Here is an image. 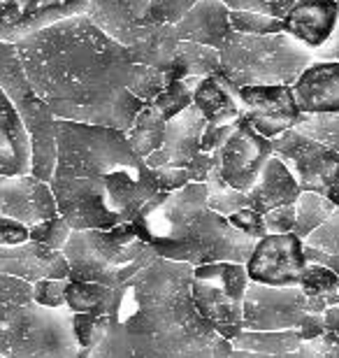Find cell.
Listing matches in <instances>:
<instances>
[{
  "instance_id": "obj_1",
  "label": "cell",
  "mask_w": 339,
  "mask_h": 358,
  "mask_svg": "<svg viewBox=\"0 0 339 358\" xmlns=\"http://www.w3.org/2000/svg\"><path fill=\"white\" fill-rule=\"evenodd\" d=\"M24 73L54 119L128 131L142 100L128 91V49L105 35L86 14L35 31L14 42Z\"/></svg>"
},
{
  "instance_id": "obj_2",
  "label": "cell",
  "mask_w": 339,
  "mask_h": 358,
  "mask_svg": "<svg viewBox=\"0 0 339 358\" xmlns=\"http://www.w3.org/2000/svg\"><path fill=\"white\" fill-rule=\"evenodd\" d=\"M49 189L72 231H110L131 224L158 193V184L124 131L56 119V166Z\"/></svg>"
},
{
  "instance_id": "obj_3",
  "label": "cell",
  "mask_w": 339,
  "mask_h": 358,
  "mask_svg": "<svg viewBox=\"0 0 339 358\" xmlns=\"http://www.w3.org/2000/svg\"><path fill=\"white\" fill-rule=\"evenodd\" d=\"M193 266L156 259L117 289L110 333L77 358H228L233 347L191 300Z\"/></svg>"
},
{
  "instance_id": "obj_4",
  "label": "cell",
  "mask_w": 339,
  "mask_h": 358,
  "mask_svg": "<svg viewBox=\"0 0 339 358\" xmlns=\"http://www.w3.org/2000/svg\"><path fill=\"white\" fill-rule=\"evenodd\" d=\"M137 238L158 259L189 266L247 263L256 240L242 235L230 221L207 205V186L189 182L179 191H158L131 221Z\"/></svg>"
},
{
  "instance_id": "obj_5",
  "label": "cell",
  "mask_w": 339,
  "mask_h": 358,
  "mask_svg": "<svg viewBox=\"0 0 339 358\" xmlns=\"http://www.w3.org/2000/svg\"><path fill=\"white\" fill-rule=\"evenodd\" d=\"M61 254L70 268L68 279L110 289H121L158 259L154 249L137 238L133 224H119L110 231H72Z\"/></svg>"
},
{
  "instance_id": "obj_6",
  "label": "cell",
  "mask_w": 339,
  "mask_h": 358,
  "mask_svg": "<svg viewBox=\"0 0 339 358\" xmlns=\"http://www.w3.org/2000/svg\"><path fill=\"white\" fill-rule=\"evenodd\" d=\"M221 75L233 89L258 87V84H288L314 63V54L286 33L244 35L230 33L219 52Z\"/></svg>"
},
{
  "instance_id": "obj_7",
  "label": "cell",
  "mask_w": 339,
  "mask_h": 358,
  "mask_svg": "<svg viewBox=\"0 0 339 358\" xmlns=\"http://www.w3.org/2000/svg\"><path fill=\"white\" fill-rule=\"evenodd\" d=\"M79 345L68 307L26 303L0 326V358H77Z\"/></svg>"
},
{
  "instance_id": "obj_8",
  "label": "cell",
  "mask_w": 339,
  "mask_h": 358,
  "mask_svg": "<svg viewBox=\"0 0 339 358\" xmlns=\"http://www.w3.org/2000/svg\"><path fill=\"white\" fill-rule=\"evenodd\" d=\"M0 89L10 98L31 140V175L49 184L56 166V119L31 87L17 47L0 42Z\"/></svg>"
},
{
  "instance_id": "obj_9",
  "label": "cell",
  "mask_w": 339,
  "mask_h": 358,
  "mask_svg": "<svg viewBox=\"0 0 339 358\" xmlns=\"http://www.w3.org/2000/svg\"><path fill=\"white\" fill-rule=\"evenodd\" d=\"M249 275L244 263H207L191 275V300L221 338L233 342L244 331V296Z\"/></svg>"
},
{
  "instance_id": "obj_10",
  "label": "cell",
  "mask_w": 339,
  "mask_h": 358,
  "mask_svg": "<svg viewBox=\"0 0 339 358\" xmlns=\"http://www.w3.org/2000/svg\"><path fill=\"white\" fill-rule=\"evenodd\" d=\"M339 293L307 298L300 286H265L249 282L244 296V331H298L309 312H326Z\"/></svg>"
},
{
  "instance_id": "obj_11",
  "label": "cell",
  "mask_w": 339,
  "mask_h": 358,
  "mask_svg": "<svg viewBox=\"0 0 339 358\" xmlns=\"http://www.w3.org/2000/svg\"><path fill=\"white\" fill-rule=\"evenodd\" d=\"M272 156L284 161L300 191H312L339 207V154L295 128L272 140Z\"/></svg>"
},
{
  "instance_id": "obj_12",
  "label": "cell",
  "mask_w": 339,
  "mask_h": 358,
  "mask_svg": "<svg viewBox=\"0 0 339 358\" xmlns=\"http://www.w3.org/2000/svg\"><path fill=\"white\" fill-rule=\"evenodd\" d=\"M154 3L156 0H89L84 14L114 42L135 49L168 26L154 19Z\"/></svg>"
},
{
  "instance_id": "obj_13",
  "label": "cell",
  "mask_w": 339,
  "mask_h": 358,
  "mask_svg": "<svg viewBox=\"0 0 339 358\" xmlns=\"http://www.w3.org/2000/svg\"><path fill=\"white\" fill-rule=\"evenodd\" d=\"M305 242L298 235H265L256 240V247L251 252L249 261L244 263V270L249 275V282L265 286H298L300 275L307 268Z\"/></svg>"
},
{
  "instance_id": "obj_14",
  "label": "cell",
  "mask_w": 339,
  "mask_h": 358,
  "mask_svg": "<svg viewBox=\"0 0 339 358\" xmlns=\"http://www.w3.org/2000/svg\"><path fill=\"white\" fill-rule=\"evenodd\" d=\"M237 100L242 103V119L268 140L295 128L302 117L293 87L288 84L242 87L237 89Z\"/></svg>"
},
{
  "instance_id": "obj_15",
  "label": "cell",
  "mask_w": 339,
  "mask_h": 358,
  "mask_svg": "<svg viewBox=\"0 0 339 358\" xmlns=\"http://www.w3.org/2000/svg\"><path fill=\"white\" fill-rule=\"evenodd\" d=\"M272 156V140L256 133L242 117L219 152V175L230 189L247 193Z\"/></svg>"
},
{
  "instance_id": "obj_16",
  "label": "cell",
  "mask_w": 339,
  "mask_h": 358,
  "mask_svg": "<svg viewBox=\"0 0 339 358\" xmlns=\"http://www.w3.org/2000/svg\"><path fill=\"white\" fill-rule=\"evenodd\" d=\"M54 214L59 210L47 182L33 175H0V217L33 226Z\"/></svg>"
},
{
  "instance_id": "obj_17",
  "label": "cell",
  "mask_w": 339,
  "mask_h": 358,
  "mask_svg": "<svg viewBox=\"0 0 339 358\" xmlns=\"http://www.w3.org/2000/svg\"><path fill=\"white\" fill-rule=\"evenodd\" d=\"M205 126L207 121L196 105H189L177 117H172L165 124L161 147L144 159L147 168H186L200 152V135Z\"/></svg>"
},
{
  "instance_id": "obj_18",
  "label": "cell",
  "mask_w": 339,
  "mask_h": 358,
  "mask_svg": "<svg viewBox=\"0 0 339 358\" xmlns=\"http://www.w3.org/2000/svg\"><path fill=\"white\" fill-rule=\"evenodd\" d=\"M0 275H10L26 279V282H38V279H68L70 268L61 252L38 245V242H24V245L5 247L0 245Z\"/></svg>"
},
{
  "instance_id": "obj_19",
  "label": "cell",
  "mask_w": 339,
  "mask_h": 358,
  "mask_svg": "<svg viewBox=\"0 0 339 358\" xmlns=\"http://www.w3.org/2000/svg\"><path fill=\"white\" fill-rule=\"evenodd\" d=\"M302 114H339V61H314L293 84Z\"/></svg>"
},
{
  "instance_id": "obj_20",
  "label": "cell",
  "mask_w": 339,
  "mask_h": 358,
  "mask_svg": "<svg viewBox=\"0 0 339 358\" xmlns=\"http://www.w3.org/2000/svg\"><path fill=\"white\" fill-rule=\"evenodd\" d=\"M339 19L337 0H300L284 17V33L316 52L328 42Z\"/></svg>"
},
{
  "instance_id": "obj_21",
  "label": "cell",
  "mask_w": 339,
  "mask_h": 358,
  "mask_svg": "<svg viewBox=\"0 0 339 358\" xmlns=\"http://www.w3.org/2000/svg\"><path fill=\"white\" fill-rule=\"evenodd\" d=\"M228 14L230 7L223 0H198L175 24L177 40L198 42L221 52L233 33Z\"/></svg>"
},
{
  "instance_id": "obj_22",
  "label": "cell",
  "mask_w": 339,
  "mask_h": 358,
  "mask_svg": "<svg viewBox=\"0 0 339 358\" xmlns=\"http://www.w3.org/2000/svg\"><path fill=\"white\" fill-rule=\"evenodd\" d=\"M0 175H31V140L3 89H0Z\"/></svg>"
},
{
  "instance_id": "obj_23",
  "label": "cell",
  "mask_w": 339,
  "mask_h": 358,
  "mask_svg": "<svg viewBox=\"0 0 339 358\" xmlns=\"http://www.w3.org/2000/svg\"><path fill=\"white\" fill-rule=\"evenodd\" d=\"M300 186L291 175V170L284 166V161L277 156H270L265 163L261 177L256 179V184L247 191L249 207L261 214H268L274 207L291 205L300 196Z\"/></svg>"
},
{
  "instance_id": "obj_24",
  "label": "cell",
  "mask_w": 339,
  "mask_h": 358,
  "mask_svg": "<svg viewBox=\"0 0 339 358\" xmlns=\"http://www.w3.org/2000/svg\"><path fill=\"white\" fill-rule=\"evenodd\" d=\"M193 105L203 114L207 124L223 126L235 124L242 117V103L237 100V89L223 80L221 75L205 77L193 91Z\"/></svg>"
},
{
  "instance_id": "obj_25",
  "label": "cell",
  "mask_w": 339,
  "mask_h": 358,
  "mask_svg": "<svg viewBox=\"0 0 339 358\" xmlns=\"http://www.w3.org/2000/svg\"><path fill=\"white\" fill-rule=\"evenodd\" d=\"M114 303H117V289L96 282H77V279L66 282V307L72 314L91 312L110 317Z\"/></svg>"
},
{
  "instance_id": "obj_26",
  "label": "cell",
  "mask_w": 339,
  "mask_h": 358,
  "mask_svg": "<svg viewBox=\"0 0 339 358\" xmlns=\"http://www.w3.org/2000/svg\"><path fill=\"white\" fill-rule=\"evenodd\" d=\"M165 121L161 114H158L149 103L142 105V110L135 114L131 128L126 131L128 145L133 147V152L140 156V159H147L149 154H154L163 142V133H165Z\"/></svg>"
},
{
  "instance_id": "obj_27",
  "label": "cell",
  "mask_w": 339,
  "mask_h": 358,
  "mask_svg": "<svg viewBox=\"0 0 339 358\" xmlns=\"http://www.w3.org/2000/svg\"><path fill=\"white\" fill-rule=\"evenodd\" d=\"M302 342L298 331H242L230 342L237 352H254V354H288L300 349Z\"/></svg>"
},
{
  "instance_id": "obj_28",
  "label": "cell",
  "mask_w": 339,
  "mask_h": 358,
  "mask_svg": "<svg viewBox=\"0 0 339 358\" xmlns=\"http://www.w3.org/2000/svg\"><path fill=\"white\" fill-rule=\"evenodd\" d=\"M38 0H0V42H19L38 31L35 26Z\"/></svg>"
},
{
  "instance_id": "obj_29",
  "label": "cell",
  "mask_w": 339,
  "mask_h": 358,
  "mask_svg": "<svg viewBox=\"0 0 339 358\" xmlns=\"http://www.w3.org/2000/svg\"><path fill=\"white\" fill-rule=\"evenodd\" d=\"M335 203H330L328 198L319 196V193L312 191H302L298 200H295V228L293 235L305 242L309 235H312L316 228H319L323 221H326L330 214L335 212Z\"/></svg>"
},
{
  "instance_id": "obj_30",
  "label": "cell",
  "mask_w": 339,
  "mask_h": 358,
  "mask_svg": "<svg viewBox=\"0 0 339 358\" xmlns=\"http://www.w3.org/2000/svg\"><path fill=\"white\" fill-rule=\"evenodd\" d=\"M177 59L182 61V66L186 68V77H212L221 70V56L216 49L198 45V42H186L179 40L177 45Z\"/></svg>"
},
{
  "instance_id": "obj_31",
  "label": "cell",
  "mask_w": 339,
  "mask_h": 358,
  "mask_svg": "<svg viewBox=\"0 0 339 358\" xmlns=\"http://www.w3.org/2000/svg\"><path fill=\"white\" fill-rule=\"evenodd\" d=\"M198 82H200L198 77H184V80L170 82L149 105L154 107L165 121H170L189 105H193V91H196Z\"/></svg>"
},
{
  "instance_id": "obj_32",
  "label": "cell",
  "mask_w": 339,
  "mask_h": 358,
  "mask_svg": "<svg viewBox=\"0 0 339 358\" xmlns=\"http://www.w3.org/2000/svg\"><path fill=\"white\" fill-rule=\"evenodd\" d=\"M205 186H207V205L212 207L216 214H221V217H230V214H235V212L244 210V207H249L247 193L230 189V186L223 182L221 175H219V166L209 173Z\"/></svg>"
},
{
  "instance_id": "obj_33",
  "label": "cell",
  "mask_w": 339,
  "mask_h": 358,
  "mask_svg": "<svg viewBox=\"0 0 339 358\" xmlns=\"http://www.w3.org/2000/svg\"><path fill=\"white\" fill-rule=\"evenodd\" d=\"M72 331H75L79 352H91L110 333V317H105V314H91V312L72 314Z\"/></svg>"
},
{
  "instance_id": "obj_34",
  "label": "cell",
  "mask_w": 339,
  "mask_h": 358,
  "mask_svg": "<svg viewBox=\"0 0 339 358\" xmlns=\"http://www.w3.org/2000/svg\"><path fill=\"white\" fill-rule=\"evenodd\" d=\"M295 131L323 142L339 154V114H302Z\"/></svg>"
},
{
  "instance_id": "obj_35",
  "label": "cell",
  "mask_w": 339,
  "mask_h": 358,
  "mask_svg": "<svg viewBox=\"0 0 339 358\" xmlns=\"http://www.w3.org/2000/svg\"><path fill=\"white\" fill-rule=\"evenodd\" d=\"M168 84H170V77L165 70H156V68L137 66V63H133L131 80H128V91H131L137 100L151 103V100L168 87Z\"/></svg>"
},
{
  "instance_id": "obj_36",
  "label": "cell",
  "mask_w": 339,
  "mask_h": 358,
  "mask_svg": "<svg viewBox=\"0 0 339 358\" xmlns=\"http://www.w3.org/2000/svg\"><path fill=\"white\" fill-rule=\"evenodd\" d=\"M228 19H230V28H233V33H244V35L284 33V19L270 17V14L247 12V10H230Z\"/></svg>"
},
{
  "instance_id": "obj_37",
  "label": "cell",
  "mask_w": 339,
  "mask_h": 358,
  "mask_svg": "<svg viewBox=\"0 0 339 358\" xmlns=\"http://www.w3.org/2000/svg\"><path fill=\"white\" fill-rule=\"evenodd\" d=\"M70 233H72V228L61 214H54V217H49L45 221H38V224L28 226V240L38 242V245L52 249V252H63Z\"/></svg>"
},
{
  "instance_id": "obj_38",
  "label": "cell",
  "mask_w": 339,
  "mask_h": 358,
  "mask_svg": "<svg viewBox=\"0 0 339 358\" xmlns=\"http://www.w3.org/2000/svg\"><path fill=\"white\" fill-rule=\"evenodd\" d=\"M33 300V284L26 279L0 275V326L7 324L14 310Z\"/></svg>"
},
{
  "instance_id": "obj_39",
  "label": "cell",
  "mask_w": 339,
  "mask_h": 358,
  "mask_svg": "<svg viewBox=\"0 0 339 358\" xmlns=\"http://www.w3.org/2000/svg\"><path fill=\"white\" fill-rule=\"evenodd\" d=\"M298 286L307 298L330 296V293H339V277L321 263H307Z\"/></svg>"
},
{
  "instance_id": "obj_40",
  "label": "cell",
  "mask_w": 339,
  "mask_h": 358,
  "mask_svg": "<svg viewBox=\"0 0 339 358\" xmlns=\"http://www.w3.org/2000/svg\"><path fill=\"white\" fill-rule=\"evenodd\" d=\"M305 247L316 249L323 254H337L339 256V207L316 228V231L305 240Z\"/></svg>"
},
{
  "instance_id": "obj_41",
  "label": "cell",
  "mask_w": 339,
  "mask_h": 358,
  "mask_svg": "<svg viewBox=\"0 0 339 358\" xmlns=\"http://www.w3.org/2000/svg\"><path fill=\"white\" fill-rule=\"evenodd\" d=\"M66 282L68 279H38L33 282V303H38L42 307H66Z\"/></svg>"
},
{
  "instance_id": "obj_42",
  "label": "cell",
  "mask_w": 339,
  "mask_h": 358,
  "mask_svg": "<svg viewBox=\"0 0 339 358\" xmlns=\"http://www.w3.org/2000/svg\"><path fill=\"white\" fill-rule=\"evenodd\" d=\"M230 10H247V12H261L270 17L284 19L300 0H223Z\"/></svg>"
},
{
  "instance_id": "obj_43",
  "label": "cell",
  "mask_w": 339,
  "mask_h": 358,
  "mask_svg": "<svg viewBox=\"0 0 339 358\" xmlns=\"http://www.w3.org/2000/svg\"><path fill=\"white\" fill-rule=\"evenodd\" d=\"M230 221V226L237 228L242 235H247L251 240H261L268 235V226H265V217L261 212L251 210V207H244V210L230 214L226 217Z\"/></svg>"
},
{
  "instance_id": "obj_44",
  "label": "cell",
  "mask_w": 339,
  "mask_h": 358,
  "mask_svg": "<svg viewBox=\"0 0 339 358\" xmlns=\"http://www.w3.org/2000/svg\"><path fill=\"white\" fill-rule=\"evenodd\" d=\"M263 217H265V226H268V235L293 233V228H295V203L274 207V210L263 214Z\"/></svg>"
},
{
  "instance_id": "obj_45",
  "label": "cell",
  "mask_w": 339,
  "mask_h": 358,
  "mask_svg": "<svg viewBox=\"0 0 339 358\" xmlns=\"http://www.w3.org/2000/svg\"><path fill=\"white\" fill-rule=\"evenodd\" d=\"M196 3L198 0H156L154 19L161 21V24H177Z\"/></svg>"
},
{
  "instance_id": "obj_46",
  "label": "cell",
  "mask_w": 339,
  "mask_h": 358,
  "mask_svg": "<svg viewBox=\"0 0 339 358\" xmlns=\"http://www.w3.org/2000/svg\"><path fill=\"white\" fill-rule=\"evenodd\" d=\"M235 124H237V121H235ZM235 124H223V126L207 124L203 128V135H200V152L219 154L221 147L226 145V140L230 138V133H233Z\"/></svg>"
},
{
  "instance_id": "obj_47",
  "label": "cell",
  "mask_w": 339,
  "mask_h": 358,
  "mask_svg": "<svg viewBox=\"0 0 339 358\" xmlns=\"http://www.w3.org/2000/svg\"><path fill=\"white\" fill-rule=\"evenodd\" d=\"M228 358H321V338L305 342L300 349L288 354H254V352H237V349H233Z\"/></svg>"
},
{
  "instance_id": "obj_48",
  "label": "cell",
  "mask_w": 339,
  "mask_h": 358,
  "mask_svg": "<svg viewBox=\"0 0 339 358\" xmlns=\"http://www.w3.org/2000/svg\"><path fill=\"white\" fill-rule=\"evenodd\" d=\"M219 166V154H205V152H198L196 156L191 159V163L186 166V175H189V182H196V184H205L209 173Z\"/></svg>"
},
{
  "instance_id": "obj_49",
  "label": "cell",
  "mask_w": 339,
  "mask_h": 358,
  "mask_svg": "<svg viewBox=\"0 0 339 358\" xmlns=\"http://www.w3.org/2000/svg\"><path fill=\"white\" fill-rule=\"evenodd\" d=\"M158 191H179L189 184V175L184 168H154Z\"/></svg>"
},
{
  "instance_id": "obj_50",
  "label": "cell",
  "mask_w": 339,
  "mask_h": 358,
  "mask_svg": "<svg viewBox=\"0 0 339 358\" xmlns=\"http://www.w3.org/2000/svg\"><path fill=\"white\" fill-rule=\"evenodd\" d=\"M302 342H312V340H319L323 338L328 331H326V319H323V312H309L302 324L298 328Z\"/></svg>"
},
{
  "instance_id": "obj_51",
  "label": "cell",
  "mask_w": 339,
  "mask_h": 358,
  "mask_svg": "<svg viewBox=\"0 0 339 358\" xmlns=\"http://www.w3.org/2000/svg\"><path fill=\"white\" fill-rule=\"evenodd\" d=\"M314 54V61H339V19H337V26L333 35L328 38V42L323 45L321 49H316Z\"/></svg>"
},
{
  "instance_id": "obj_52",
  "label": "cell",
  "mask_w": 339,
  "mask_h": 358,
  "mask_svg": "<svg viewBox=\"0 0 339 358\" xmlns=\"http://www.w3.org/2000/svg\"><path fill=\"white\" fill-rule=\"evenodd\" d=\"M305 256L309 263H321V266L330 268L339 277V256L337 254H323V252H316V249L305 247Z\"/></svg>"
},
{
  "instance_id": "obj_53",
  "label": "cell",
  "mask_w": 339,
  "mask_h": 358,
  "mask_svg": "<svg viewBox=\"0 0 339 358\" xmlns=\"http://www.w3.org/2000/svg\"><path fill=\"white\" fill-rule=\"evenodd\" d=\"M321 358H339V335H330V333L323 335Z\"/></svg>"
},
{
  "instance_id": "obj_54",
  "label": "cell",
  "mask_w": 339,
  "mask_h": 358,
  "mask_svg": "<svg viewBox=\"0 0 339 358\" xmlns=\"http://www.w3.org/2000/svg\"><path fill=\"white\" fill-rule=\"evenodd\" d=\"M323 319H326V331L330 335H339V303L330 305L326 312H323Z\"/></svg>"
},
{
  "instance_id": "obj_55",
  "label": "cell",
  "mask_w": 339,
  "mask_h": 358,
  "mask_svg": "<svg viewBox=\"0 0 339 358\" xmlns=\"http://www.w3.org/2000/svg\"><path fill=\"white\" fill-rule=\"evenodd\" d=\"M337 3H339V0H337Z\"/></svg>"
}]
</instances>
